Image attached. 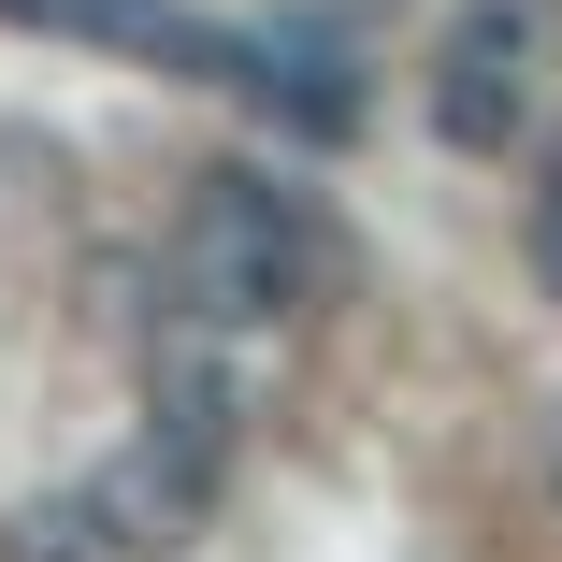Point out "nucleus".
<instances>
[{"label":"nucleus","mask_w":562,"mask_h":562,"mask_svg":"<svg viewBox=\"0 0 562 562\" xmlns=\"http://www.w3.org/2000/svg\"><path fill=\"white\" fill-rule=\"evenodd\" d=\"M246 101H274L289 131H317V145H347L361 131V58L347 44H317V30H246V72H232Z\"/></svg>","instance_id":"5"},{"label":"nucleus","mask_w":562,"mask_h":562,"mask_svg":"<svg viewBox=\"0 0 562 562\" xmlns=\"http://www.w3.org/2000/svg\"><path fill=\"white\" fill-rule=\"evenodd\" d=\"M562 72V0H447L432 30V131L462 159H505Z\"/></svg>","instance_id":"2"},{"label":"nucleus","mask_w":562,"mask_h":562,"mask_svg":"<svg viewBox=\"0 0 562 562\" xmlns=\"http://www.w3.org/2000/svg\"><path fill=\"white\" fill-rule=\"evenodd\" d=\"M317 274H331V232H317V202L289 173L232 159V173L188 188V216H173V303L202 331H274V317L317 303Z\"/></svg>","instance_id":"1"},{"label":"nucleus","mask_w":562,"mask_h":562,"mask_svg":"<svg viewBox=\"0 0 562 562\" xmlns=\"http://www.w3.org/2000/svg\"><path fill=\"white\" fill-rule=\"evenodd\" d=\"M145 432H173L188 462H232V432H246V375H232V331L173 317L159 347H145Z\"/></svg>","instance_id":"4"},{"label":"nucleus","mask_w":562,"mask_h":562,"mask_svg":"<svg viewBox=\"0 0 562 562\" xmlns=\"http://www.w3.org/2000/svg\"><path fill=\"white\" fill-rule=\"evenodd\" d=\"M519 246H533V289H548V303H562V173H548V188H533V232H519Z\"/></svg>","instance_id":"7"},{"label":"nucleus","mask_w":562,"mask_h":562,"mask_svg":"<svg viewBox=\"0 0 562 562\" xmlns=\"http://www.w3.org/2000/svg\"><path fill=\"white\" fill-rule=\"evenodd\" d=\"M0 562H116V548H101L87 491H44V505H15V519H0Z\"/></svg>","instance_id":"6"},{"label":"nucleus","mask_w":562,"mask_h":562,"mask_svg":"<svg viewBox=\"0 0 562 562\" xmlns=\"http://www.w3.org/2000/svg\"><path fill=\"white\" fill-rule=\"evenodd\" d=\"M87 519H101V548H116V562H188L202 519H216V462H188L173 432H131L116 462L87 476Z\"/></svg>","instance_id":"3"}]
</instances>
